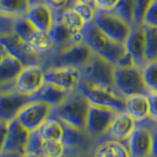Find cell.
Here are the masks:
<instances>
[{
	"instance_id": "cell-38",
	"label": "cell",
	"mask_w": 157,
	"mask_h": 157,
	"mask_svg": "<svg viewBox=\"0 0 157 157\" xmlns=\"http://www.w3.org/2000/svg\"><path fill=\"white\" fill-rule=\"evenodd\" d=\"M146 95L149 106L148 120H150L152 123H157V91L149 90Z\"/></svg>"
},
{
	"instance_id": "cell-5",
	"label": "cell",
	"mask_w": 157,
	"mask_h": 157,
	"mask_svg": "<svg viewBox=\"0 0 157 157\" xmlns=\"http://www.w3.org/2000/svg\"><path fill=\"white\" fill-rule=\"evenodd\" d=\"M93 23L109 37L124 43H126L129 37L132 27L131 23L114 11L97 8Z\"/></svg>"
},
{
	"instance_id": "cell-2",
	"label": "cell",
	"mask_w": 157,
	"mask_h": 157,
	"mask_svg": "<svg viewBox=\"0 0 157 157\" xmlns=\"http://www.w3.org/2000/svg\"><path fill=\"white\" fill-rule=\"evenodd\" d=\"M90 106V100L78 88L71 92L61 104L53 107L49 117L57 118L78 130L86 131Z\"/></svg>"
},
{
	"instance_id": "cell-24",
	"label": "cell",
	"mask_w": 157,
	"mask_h": 157,
	"mask_svg": "<svg viewBox=\"0 0 157 157\" xmlns=\"http://www.w3.org/2000/svg\"><path fill=\"white\" fill-rule=\"evenodd\" d=\"M93 157H131L127 145L115 140H106L97 147Z\"/></svg>"
},
{
	"instance_id": "cell-22",
	"label": "cell",
	"mask_w": 157,
	"mask_h": 157,
	"mask_svg": "<svg viewBox=\"0 0 157 157\" xmlns=\"http://www.w3.org/2000/svg\"><path fill=\"white\" fill-rule=\"evenodd\" d=\"M24 67V64L16 57L10 54L4 57L0 61V86L15 85Z\"/></svg>"
},
{
	"instance_id": "cell-42",
	"label": "cell",
	"mask_w": 157,
	"mask_h": 157,
	"mask_svg": "<svg viewBox=\"0 0 157 157\" xmlns=\"http://www.w3.org/2000/svg\"><path fill=\"white\" fill-rule=\"evenodd\" d=\"M152 132V157H157V123L151 127Z\"/></svg>"
},
{
	"instance_id": "cell-36",
	"label": "cell",
	"mask_w": 157,
	"mask_h": 157,
	"mask_svg": "<svg viewBox=\"0 0 157 157\" xmlns=\"http://www.w3.org/2000/svg\"><path fill=\"white\" fill-rule=\"evenodd\" d=\"M43 139L41 137L39 131L33 130L29 132V139L26 144V151L25 152H34L41 155V147H42Z\"/></svg>"
},
{
	"instance_id": "cell-25",
	"label": "cell",
	"mask_w": 157,
	"mask_h": 157,
	"mask_svg": "<svg viewBox=\"0 0 157 157\" xmlns=\"http://www.w3.org/2000/svg\"><path fill=\"white\" fill-rule=\"evenodd\" d=\"M29 7V0H0V15L15 19L25 16Z\"/></svg>"
},
{
	"instance_id": "cell-10",
	"label": "cell",
	"mask_w": 157,
	"mask_h": 157,
	"mask_svg": "<svg viewBox=\"0 0 157 157\" xmlns=\"http://www.w3.org/2000/svg\"><path fill=\"white\" fill-rule=\"evenodd\" d=\"M45 82H51L69 92L78 90L82 81V70L70 66H56L45 71Z\"/></svg>"
},
{
	"instance_id": "cell-3",
	"label": "cell",
	"mask_w": 157,
	"mask_h": 157,
	"mask_svg": "<svg viewBox=\"0 0 157 157\" xmlns=\"http://www.w3.org/2000/svg\"><path fill=\"white\" fill-rule=\"evenodd\" d=\"M115 69L114 64L94 53L90 63L82 69V81L90 86L116 90Z\"/></svg>"
},
{
	"instance_id": "cell-16",
	"label": "cell",
	"mask_w": 157,
	"mask_h": 157,
	"mask_svg": "<svg viewBox=\"0 0 157 157\" xmlns=\"http://www.w3.org/2000/svg\"><path fill=\"white\" fill-rule=\"evenodd\" d=\"M49 36L51 37L55 52L60 51L74 43H78L83 41V34L81 33H74L70 28H68L62 20L56 16V21L54 23L53 27L48 32Z\"/></svg>"
},
{
	"instance_id": "cell-7",
	"label": "cell",
	"mask_w": 157,
	"mask_h": 157,
	"mask_svg": "<svg viewBox=\"0 0 157 157\" xmlns=\"http://www.w3.org/2000/svg\"><path fill=\"white\" fill-rule=\"evenodd\" d=\"M118 113L119 111L114 108L90 103L86 119V132L93 139H99L106 136Z\"/></svg>"
},
{
	"instance_id": "cell-11",
	"label": "cell",
	"mask_w": 157,
	"mask_h": 157,
	"mask_svg": "<svg viewBox=\"0 0 157 157\" xmlns=\"http://www.w3.org/2000/svg\"><path fill=\"white\" fill-rule=\"evenodd\" d=\"M0 42L6 47L10 55L19 59L24 66L36 64V62L39 56L33 51L29 42L25 41L14 32L0 34Z\"/></svg>"
},
{
	"instance_id": "cell-39",
	"label": "cell",
	"mask_w": 157,
	"mask_h": 157,
	"mask_svg": "<svg viewBox=\"0 0 157 157\" xmlns=\"http://www.w3.org/2000/svg\"><path fill=\"white\" fill-rule=\"evenodd\" d=\"M144 24L157 27V0H154L145 14Z\"/></svg>"
},
{
	"instance_id": "cell-29",
	"label": "cell",
	"mask_w": 157,
	"mask_h": 157,
	"mask_svg": "<svg viewBox=\"0 0 157 157\" xmlns=\"http://www.w3.org/2000/svg\"><path fill=\"white\" fill-rule=\"evenodd\" d=\"M145 32V55L146 61L152 62L157 60V27L142 24Z\"/></svg>"
},
{
	"instance_id": "cell-28",
	"label": "cell",
	"mask_w": 157,
	"mask_h": 157,
	"mask_svg": "<svg viewBox=\"0 0 157 157\" xmlns=\"http://www.w3.org/2000/svg\"><path fill=\"white\" fill-rule=\"evenodd\" d=\"M13 32L18 34L25 41L29 42L34 34L36 33L37 29L32 24V22L26 17V15H25V16L14 19Z\"/></svg>"
},
{
	"instance_id": "cell-6",
	"label": "cell",
	"mask_w": 157,
	"mask_h": 157,
	"mask_svg": "<svg viewBox=\"0 0 157 157\" xmlns=\"http://www.w3.org/2000/svg\"><path fill=\"white\" fill-rule=\"evenodd\" d=\"M94 52L83 41L74 43L63 50L57 51L51 57L53 67L70 66L82 69L86 67L92 59Z\"/></svg>"
},
{
	"instance_id": "cell-9",
	"label": "cell",
	"mask_w": 157,
	"mask_h": 157,
	"mask_svg": "<svg viewBox=\"0 0 157 157\" xmlns=\"http://www.w3.org/2000/svg\"><path fill=\"white\" fill-rule=\"evenodd\" d=\"M52 110V106L48 103L32 99L25 105L16 117V119L26 128L28 131L37 130L45 122Z\"/></svg>"
},
{
	"instance_id": "cell-26",
	"label": "cell",
	"mask_w": 157,
	"mask_h": 157,
	"mask_svg": "<svg viewBox=\"0 0 157 157\" xmlns=\"http://www.w3.org/2000/svg\"><path fill=\"white\" fill-rule=\"evenodd\" d=\"M43 140H61L63 136V125L62 122L57 118L49 117L43 124L38 128Z\"/></svg>"
},
{
	"instance_id": "cell-47",
	"label": "cell",
	"mask_w": 157,
	"mask_h": 157,
	"mask_svg": "<svg viewBox=\"0 0 157 157\" xmlns=\"http://www.w3.org/2000/svg\"><path fill=\"white\" fill-rule=\"evenodd\" d=\"M62 157H75V156H73V155H65V154H64Z\"/></svg>"
},
{
	"instance_id": "cell-31",
	"label": "cell",
	"mask_w": 157,
	"mask_h": 157,
	"mask_svg": "<svg viewBox=\"0 0 157 157\" xmlns=\"http://www.w3.org/2000/svg\"><path fill=\"white\" fill-rule=\"evenodd\" d=\"M64 154H65V146L61 140H43L41 147L42 157H62Z\"/></svg>"
},
{
	"instance_id": "cell-30",
	"label": "cell",
	"mask_w": 157,
	"mask_h": 157,
	"mask_svg": "<svg viewBox=\"0 0 157 157\" xmlns=\"http://www.w3.org/2000/svg\"><path fill=\"white\" fill-rule=\"evenodd\" d=\"M56 16L60 18L63 23L68 28H70L74 33L82 32L83 28L86 26V22L83 21V19L80 16V14L73 7L65 9L61 14L56 15Z\"/></svg>"
},
{
	"instance_id": "cell-20",
	"label": "cell",
	"mask_w": 157,
	"mask_h": 157,
	"mask_svg": "<svg viewBox=\"0 0 157 157\" xmlns=\"http://www.w3.org/2000/svg\"><path fill=\"white\" fill-rule=\"evenodd\" d=\"M61 121V120H60ZM62 122L63 125V136L61 141L63 142L65 149H85L88 146L92 136L87 134L86 131L78 130L77 128Z\"/></svg>"
},
{
	"instance_id": "cell-19",
	"label": "cell",
	"mask_w": 157,
	"mask_h": 157,
	"mask_svg": "<svg viewBox=\"0 0 157 157\" xmlns=\"http://www.w3.org/2000/svg\"><path fill=\"white\" fill-rule=\"evenodd\" d=\"M136 126V120L126 111L119 112L113 120L108 135L111 140L126 141L132 135Z\"/></svg>"
},
{
	"instance_id": "cell-18",
	"label": "cell",
	"mask_w": 157,
	"mask_h": 157,
	"mask_svg": "<svg viewBox=\"0 0 157 157\" xmlns=\"http://www.w3.org/2000/svg\"><path fill=\"white\" fill-rule=\"evenodd\" d=\"M29 131H28L16 118L8 123V132L4 144V151H17L24 154L26 151V144L29 139Z\"/></svg>"
},
{
	"instance_id": "cell-33",
	"label": "cell",
	"mask_w": 157,
	"mask_h": 157,
	"mask_svg": "<svg viewBox=\"0 0 157 157\" xmlns=\"http://www.w3.org/2000/svg\"><path fill=\"white\" fill-rule=\"evenodd\" d=\"M73 8L80 14V16L83 19L86 24L93 22L95 16V11H96V7L94 5L76 0L73 5Z\"/></svg>"
},
{
	"instance_id": "cell-43",
	"label": "cell",
	"mask_w": 157,
	"mask_h": 157,
	"mask_svg": "<svg viewBox=\"0 0 157 157\" xmlns=\"http://www.w3.org/2000/svg\"><path fill=\"white\" fill-rule=\"evenodd\" d=\"M23 154L17 151H2L0 152V157H22Z\"/></svg>"
},
{
	"instance_id": "cell-34",
	"label": "cell",
	"mask_w": 157,
	"mask_h": 157,
	"mask_svg": "<svg viewBox=\"0 0 157 157\" xmlns=\"http://www.w3.org/2000/svg\"><path fill=\"white\" fill-rule=\"evenodd\" d=\"M154 0H134V25H142L145 14Z\"/></svg>"
},
{
	"instance_id": "cell-13",
	"label": "cell",
	"mask_w": 157,
	"mask_h": 157,
	"mask_svg": "<svg viewBox=\"0 0 157 157\" xmlns=\"http://www.w3.org/2000/svg\"><path fill=\"white\" fill-rule=\"evenodd\" d=\"M127 141L131 157H152V132L149 126H136Z\"/></svg>"
},
{
	"instance_id": "cell-12",
	"label": "cell",
	"mask_w": 157,
	"mask_h": 157,
	"mask_svg": "<svg viewBox=\"0 0 157 157\" xmlns=\"http://www.w3.org/2000/svg\"><path fill=\"white\" fill-rule=\"evenodd\" d=\"M44 74L45 71L37 64L25 66L15 82V90L32 96L45 82Z\"/></svg>"
},
{
	"instance_id": "cell-37",
	"label": "cell",
	"mask_w": 157,
	"mask_h": 157,
	"mask_svg": "<svg viewBox=\"0 0 157 157\" xmlns=\"http://www.w3.org/2000/svg\"><path fill=\"white\" fill-rule=\"evenodd\" d=\"M41 1L48 5L56 15H59L65 9L73 7L76 0H41Z\"/></svg>"
},
{
	"instance_id": "cell-15",
	"label": "cell",
	"mask_w": 157,
	"mask_h": 157,
	"mask_svg": "<svg viewBox=\"0 0 157 157\" xmlns=\"http://www.w3.org/2000/svg\"><path fill=\"white\" fill-rule=\"evenodd\" d=\"M126 47L134 59L136 66L144 68L147 61L145 55V32L142 25H132L131 33L126 41Z\"/></svg>"
},
{
	"instance_id": "cell-45",
	"label": "cell",
	"mask_w": 157,
	"mask_h": 157,
	"mask_svg": "<svg viewBox=\"0 0 157 157\" xmlns=\"http://www.w3.org/2000/svg\"><path fill=\"white\" fill-rule=\"evenodd\" d=\"M22 157H42V155L34 153V152H25Z\"/></svg>"
},
{
	"instance_id": "cell-23",
	"label": "cell",
	"mask_w": 157,
	"mask_h": 157,
	"mask_svg": "<svg viewBox=\"0 0 157 157\" xmlns=\"http://www.w3.org/2000/svg\"><path fill=\"white\" fill-rule=\"evenodd\" d=\"M126 112L134 118L136 122L141 123L148 120L149 106L146 94H132L126 97Z\"/></svg>"
},
{
	"instance_id": "cell-35",
	"label": "cell",
	"mask_w": 157,
	"mask_h": 157,
	"mask_svg": "<svg viewBox=\"0 0 157 157\" xmlns=\"http://www.w3.org/2000/svg\"><path fill=\"white\" fill-rule=\"evenodd\" d=\"M113 11L134 25V0H120L119 4Z\"/></svg>"
},
{
	"instance_id": "cell-44",
	"label": "cell",
	"mask_w": 157,
	"mask_h": 157,
	"mask_svg": "<svg viewBox=\"0 0 157 157\" xmlns=\"http://www.w3.org/2000/svg\"><path fill=\"white\" fill-rule=\"evenodd\" d=\"M8 54H9V52L7 51L6 47H5L3 44L0 42V61H1L4 57H6Z\"/></svg>"
},
{
	"instance_id": "cell-46",
	"label": "cell",
	"mask_w": 157,
	"mask_h": 157,
	"mask_svg": "<svg viewBox=\"0 0 157 157\" xmlns=\"http://www.w3.org/2000/svg\"><path fill=\"white\" fill-rule=\"evenodd\" d=\"M78 1H82V2H85V3H88V4L94 5V6H95V0H78Z\"/></svg>"
},
{
	"instance_id": "cell-1",
	"label": "cell",
	"mask_w": 157,
	"mask_h": 157,
	"mask_svg": "<svg viewBox=\"0 0 157 157\" xmlns=\"http://www.w3.org/2000/svg\"><path fill=\"white\" fill-rule=\"evenodd\" d=\"M82 34L83 40L93 52L104 57L115 66L127 55L126 43L112 39L93 22L86 24L82 29Z\"/></svg>"
},
{
	"instance_id": "cell-8",
	"label": "cell",
	"mask_w": 157,
	"mask_h": 157,
	"mask_svg": "<svg viewBox=\"0 0 157 157\" xmlns=\"http://www.w3.org/2000/svg\"><path fill=\"white\" fill-rule=\"evenodd\" d=\"M78 88L92 104L114 108L119 112L126 111V97L114 90L90 86L82 81Z\"/></svg>"
},
{
	"instance_id": "cell-21",
	"label": "cell",
	"mask_w": 157,
	"mask_h": 157,
	"mask_svg": "<svg viewBox=\"0 0 157 157\" xmlns=\"http://www.w3.org/2000/svg\"><path fill=\"white\" fill-rule=\"evenodd\" d=\"M70 93L71 92L62 90V88L58 87L51 82H45L43 83V86L34 94L32 95V99L44 101L48 103L49 105H51L53 108L61 104Z\"/></svg>"
},
{
	"instance_id": "cell-32",
	"label": "cell",
	"mask_w": 157,
	"mask_h": 157,
	"mask_svg": "<svg viewBox=\"0 0 157 157\" xmlns=\"http://www.w3.org/2000/svg\"><path fill=\"white\" fill-rule=\"evenodd\" d=\"M142 73L148 90L157 91V60L147 63L142 69Z\"/></svg>"
},
{
	"instance_id": "cell-4",
	"label": "cell",
	"mask_w": 157,
	"mask_h": 157,
	"mask_svg": "<svg viewBox=\"0 0 157 157\" xmlns=\"http://www.w3.org/2000/svg\"><path fill=\"white\" fill-rule=\"evenodd\" d=\"M142 69L139 66L117 67L115 69V90L124 97L132 94H147Z\"/></svg>"
},
{
	"instance_id": "cell-40",
	"label": "cell",
	"mask_w": 157,
	"mask_h": 157,
	"mask_svg": "<svg viewBox=\"0 0 157 157\" xmlns=\"http://www.w3.org/2000/svg\"><path fill=\"white\" fill-rule=\"evenodd\" d=\"M119 2L120 0H95V7L101 10L113 11Z\"/></svg>"
},
{
	"instance_id": "cell-27",
	"label": "cell",
	"mask_w": 157,
	"mask_h": 157,
	"mask_svg": "<svg viewBox=\"0 0 157 157\" xmlns=\"http://www.w3.org/2000/svg\"><path fill=\"white\" fill-rule=\"evenodd\" d=\"M29 43L38 56L46 55L50 52L55 51L53 41L51 37L49 36L48 33L37 31Z\"/></svg>"
},
{
	"instance_id": "cell-14",
	"label": "cell",
	"mask_w": 157,
	"mask_h": 157,
	"mask_svg": "<svg viewBox=\"0 0 157 157\" xmlns=\"http://www.w3.org/2000/svg\"><path fill=\"white\" fill-rule=\"evenodd\" d=\"M32 100V96L16 90L0 93V120L11 121L17 117L20 110Z\"/></svg>"
},
{
	"instance_id": "cell-41",
	"label": "cell",
	"mask_w": 157,
	"mask_h": 157,
	"mask_svg": "<svg viewBox=\"0 0 157 157\" xmlns=\"http://www.w3.org/2000/svg\"><path fill=\"white\" fill-rule=\"evenodd\" d=\"M8 121L0 120V152L3 151L8 132Z\"/></svg>"
},
{
	"instance_id": "cell-17",
	"label": "cell",
	"mask_w": 157,
	"mask_h": 157,
	"mask_svg": "<svg viewBox=\"0 0 157 157\" xmlns=\"http://www.w3.org/2000/svg\"><path fill=\"white\" fill-rule=\"evenodd\" d=\"M26 17L32 22L39 32L48 33L56 21V14L53 10L43 2L31 5Z\"/></svg>"
}]
</instances>
